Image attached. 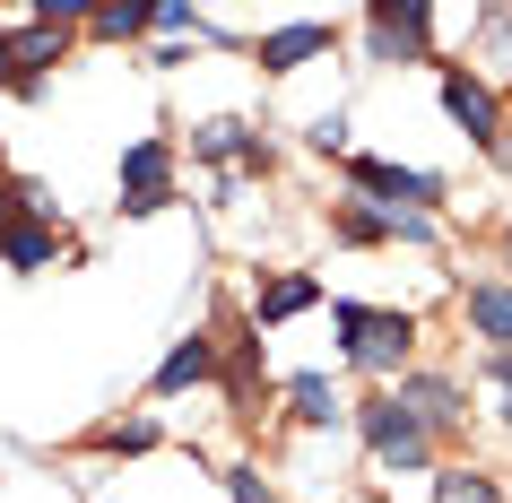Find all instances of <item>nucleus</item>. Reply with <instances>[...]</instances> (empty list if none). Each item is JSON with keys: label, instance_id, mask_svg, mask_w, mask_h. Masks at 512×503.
Instances as JSON below:
<instances>
[{"label": "nucleus", "instance_id": "f8f14e48", "mask_svg": "<svg viewBox=\"0 0 512 503\" xmlns=\"http://www.w3.org/2000/svg\"><path fill=\"white\" fill-rule=\"evenodd\" d=\"M460 313H469V330H478L495 356H512V278H478Z\"/></svg>", "mask_w": 512, "mask_h": 503}, {"label": "nucleus", "instance_id": "aec40b11", "mask_svg": "<svg viewBox=\"0 0 512 503\" xmlns=\"http://www.w3.org/2000/svg\"><path fill=\"white\" fill-rule=\"evenodd\" d=\"M486 399H495V417L512 425V356H486Z\"/></svg>", "mask_w": 512, "mask_h": 503}, {"label": "nucleus", "instance_id": "a878e982", "mask_svg": "<svg viewBox=\"0 0 512 503\" xmlns=\"http://www.w3.org/2000/svg\"><path fill=\"white\" fill-rule=\"evenodd\" d=\"M504 261H512V226H504Z\"/></svg>", "mask_w": 512, "mask_h": 503}, {"label": "nucleus", "instance_id": "a211bd4d", "mask_svg": "<svg viewBox=\"0 0 512 503\" xmlns=\"http://www.w3.org/2000/svg\"><path fill=\"white\" fill-rule=\"evenodd\" d=\"M434 503H504V486L486 469H434Z\"/></svg>", "mask_w": 512, "mask_h": 503}, {"label": "nucleus", "instance_id": "dca6fc26", "mask_svg": "<svg viewBox=\"0 0 512 503\" xmlns=\"http://www.w3.org/2000/svg\"><path fill=\"white\" fill-rule=\"evenodd\" d=\"M330 235H339V243H391V209H374V200H339V209H330Z\"/></svg>", "mask_w": 512, "mask_h": 503}, {"label": "nucleus", "instance_id": "f03ea898", "mask_svg": "<svg viewBox=\"0 0 512 503\" xmlns=\"http://www.w3.org/2000/svg\"><path fill=\"white\" fill-rule=\"evenodd\" d=\"M348 417H356V434H365V451H374V460H382V469H391V477H400V469H426V460H434V443H426V434H417V425H408V408H400V399H391V391L356 399Z\"/></svg>", "mask_w": 512, "mask_h": 503}, {"label": "nucleus", "instance_id": "1a4fd4ad", "mask_svg": "<svg viewBox=\"0 0 512 503\" xmlns=\"http://www.w3.org/2000/svg\"><path fill=\"white\" fill-rule=\"evenodd\" d=\"M209 373H217V339H200V330H191V339L165 347V365L148 373V399H183V391H200Z\"/></svg>", "mask_w": 512, "mask_h": 503}, {"label": "nucleus", "instance_id": "6ab92c4d", "mask_svg": "<svg viewBox=\"0 0 512 503\" xmlns=\"http://www.w3.org/2000/svg\"><path fill=\"white\" fill-rule=\"evenodd\" d=\"M304 139H313L322 157H339V148H348V113H339V105H330V113H313V122H304Z\"/></svg>", "mask_w": 512, "mask_h": 503}, {"label": "nucleus", "instance_id": "ddd939ff", "mask_svg": "<svg viewBox=\"0 0 512 503\" xmlns=\"http://www.w3.org/2000/svg\"><path fill=\"white\" fill-rule=\"evenodd\" d=\"M313 304H322V278H304V269H278L270 287L252 295V321H261V330H278V321L313 313Z\"/></svg>", "mask_w": 512, "mask_h": 503}, {"label": "nucleus", "instance_id": "393cba45", "mask_svg": "<svg viewBox=\"0 0 512 503\" xmlns=\"http://www.w3.org/2000/svg\"><path fill=\"white\" fill-rule=\"evenodd\" d=\"M0 87H9V35H0Z\"/></svg>", "mask_w": 512, "mask_h": 503}, {"label": "nucleus", "instance_id": "4be33fe9", "mask_svg": "<svg viewBox=\"0 0 512 503\" xmlns=\"http://www.w3.org/2000/svg\"><path fill=\"white\" fill-rule=\"evenodd\" d=\"M148 27H165V35H200V9H191V0H157V18H148Z\"/></svg>", "mask_w": 512, "mask_h": 503}, {"label": "nucleus", "instance_id": "39448f33", "mask_svg": "<svg viewBox=\"0 0 512 503\" xmlns=\"http://www.w3.org/2000/svg\"><path fill=\"white\" fill-rule=\"evenodd\" d=\"M391 399L408 408V425H417L426 443H434V434H452V425L469 417V399H460V382H452V373H408V382H400Z\"/></svg>", "mask_w": 512, "mask_h": 503}, {"label": "nucleus", "instance_id": "423d86ee", "mask_svg": "<svg viewBox=\"0 0 512 503\" xmlns=\"http://www.w3.org/2000/svg\"><path fill=\"white\" fill-rule=\"evenodd\" d=\"M165 200H174V148H165V139H139L131 157H122V209L148 217V209H165Z\"/></svg>", "mask_w": 512, "mask_h": 503}, {"label": "nucleus", "instance_id": "2eb2a0df", "mask_svg": "<svg viewBox=\"0 0 512 503\" xmlns=\"http://www.w3.org/2000/svg\"><path fill=\"white\" fill-rule=\"evenodd\" d=\"M0 261H9V269H53L61 261V235L44 226V217H18V226L0 235Z\"/></svg>", "mask_w": 512, "mask_h": 503}, {"label": "nucleus", "instance_id": "f3484780", "mask_svg": "<svg viewBox=\"0 0 512 503\" xmlns=\"http://www.w3.org/2000/svg\"><path fill=\"white\" fill-rule=\"evenodd\" d=\"M148 18H157V0H96L87 27L105 35V44H131V35H148Z\"/></svg>", "mask_w": 512, "mask_h": 503}, {"label": "nucleus", "instance_id": "9b49d317", "mask_svg": "<svg viewBox=\"0 0 512 503\" xmlns=\"http://www.w3.org/2000/svg\"><path fill=\"white\" fill-rule=\"evenodd\" d=\"M61 61V27H18L9 35V87L18 96H44V70Z\"/></svg>", "mask_w": 512, "mask_h": 503}, {"label": "nucleus", "instance_id": "7ed1b4c3", "mask_svg": "<svg viewBox=\"0 0 512 503\" xmlns=\"http://www.w3.org/2000/svg\"><path fill=\"white\" fill-rule=\"evenodd\" d=\"M356 200H374V209H417L434 217L443 209V174H426V165H391V157H356Z\"/></svg>", "mask_w": 512, "mask_h": 503}, {"label": "nucleus", "instance_id": "5701e85b", "mask_svg": "<svg viewBox=\"0 0 512 503\" xmlns=\"http://www.w3.org/2000/svg\"><path fill=\"white\" fill-rule=\"evenodd\" d=\"M105 443H113V451H148V443H157V425H148V417H131V425H113Z\"/></svg>", "mask_w": 512, "mask_h": 503}, {"label": "nucleus", "instance_id": "b1692460", "mask_svg": "<svg viewBox=\"0 0 512 503\" xmlns=\"http://www.w3.org/2000/svg\"><path fill=\"white\" fill-rule=\"evenodd\" d=\"M18 217H27V183H0V235H9Z\"/></svg>", "mask_w": 512, "mask_h": 503}, {"label": "nucleus", "instance_id": "f257e3e1", "mask_svg": "<svg viewBox=\"0 0 512 503\" xmlns=\"http://www.w3.org/2000/svg\"><path fill=\"white\" fill-rule=\"evenodd\" d=\"M330 321H339V356H348L356 373H374V382L417 356V321H408V313H382V304H330Z\"/></svg>", "mask_w": 512, "mask_h": 503}, {"label": "nucleus", "instance_id": "20e7f679", "mask_svg": "<svg viewBox=\"0 0 512 503\" xmlns=\"http://www.w3.org/2000/svg\"><path fill=\"white\" fill-rule=\"evenodd\" d=\"M443 113H452V122H460L469 139H478V148H486L495 165H512V139H504V105H495V87H486L478 70H460V61L443 70Z\"/></svg>", "mask_w": 512, "mask_h": 503}, {"label": "nucleus", "instance_id": "4468645a", "mask_svg": "<svg viewBox=\"0 0 512 503\" xmlns=\"http://www.w3.org/2000/svg\"><path fill=\"white\" fill-rule=\"evenodd\" d=\"M287 408H296L304 425H348V399H339L330 373H287Z\"/></svg>", "mask_w": 512, "mask_h": 503}, {"label": "nucleus", "instance_id": "9d476101", "mask_svg": "<svg viewBox=\"0 0 512 503\" xmlns=\"http://www.w3.org/2000/svg\"><path fill=\"white\" fill-rule=\"evenodd\" d=\"M322 53H330V18H296V27L261 35V70L270 79H287V70H304V61H322Z\"/></svg>", "mask_w": 512, "mask_h": 503}, {"label": "nucleus", "instance_id": "412c9836", "mask_svg": "<svg viewBox=\"0 0 512 503\" xmlns=\"http://www.w3.org/2000/svg\"><path fill=\"white\" fill-rule=\"evenodd\" d=\"M226 495H235V503H278V486L261 469H235V477H226Z\"/></svg>", "mask_w": 512, "mask_h": 503}, {"label": "nucleus", "instance_id": "6e6552de", "mask_svg": "<svg viewBox=\"0 0 512 503\" xmlns=\"http://www.w3.org/2000/svg\"><path fill=\"white\" fill-rule=\"evenodd\" d=\"M191 157L243 165V174H270V139H252L243 122H226V113H217V122H200V131H191Z\"/></svg>", "mask_w": 512, "mask_h": 503}, {"label": "nucleus", "instance_id": "0eeeda50", "mask_svg": "<svg viewBox=\"0 0 512 503\" xmlns=\"http://www.w3.org/2000/svg\"><path fill=\"white\" fill-rule=\"evenodd\" d=\"M365 27H374V53H382V61H400V53L426 61V44H434V9H426V0H374V18H365Z\"/></svg>", "mask_w": 512, "mask_h": 503}]
</instances>
